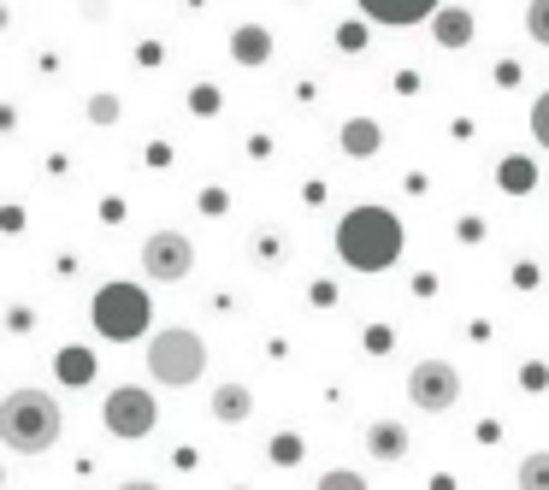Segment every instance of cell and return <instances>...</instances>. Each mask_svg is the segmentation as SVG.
<instances>
[{"instance_id":"cell-3","label":"cell","mask_w":549,"mask_h":490,"mask_svg":"<svg viewBox=\"0 0 549 490\" xmlns=\"http://www.w3.org/2000/svg\"><path fill=\"white\" fill-rule=\"evenodd\" d=\"M148 372H154V384H166V390H189V384L207 372V343H201L189 325H166V331L148 337Z\"/></svg>"},{"instance_id":"cell-20","label":"cell","mask_w":549,"mask_h":490,"mask_svg":"<svg viewBox=\"0 0 549 490\" xmlns=\"http://www.w3.org/2000/svg\"><path fill=\"white\" fill-rule=\"evenodd\" d=\"M89 119H95V124H113V119H119V101H113V95H95V101H89Z\"/></svg>"},{"instance_id":"cell-21","label":"cell","mask_w":549,"mask_h":490,"mask_svg":"<svg viewBox=\"0 0 549 490\" xmlns=\"http://www.w3.org/2000/svg\"><path fill=\"white\" fill-rule=\"evenodd\" d=\"M461 243H485V219H479V213L461 219Z\"/></svg>"},{"instance_id":"cell-24","label":"cell","mask_w":549,"mask_h":490,"mask_svg":"<svg viewBox=\"0 0 549 490\" xmlns=\"http://www.w3.org/2000/svg\"><path fill=\"white\" fill-rule=\"evenodd\" d=\"M319 485H325V490H361V479H355V473H325Z\"/></svg>"},{"instance_id":"cell-25","label":"cell","mask_w":549,"mask_h":490,"mask_svg":"<svg viewBox=\"0 0 549 490\" xmlns=\"http://www.w3.org/2000/svg\"><path fill=\"white\" fill-rule=\"evenodd\" d=\"M337 48H343V54H361V48H366V42H361V24H349V30L337 36Z\"/></svg>"},{"instance_id":"cell-6","label":"cell","mask_w":549,"mask_h":490,"mask_svg":"<svg viewBox=\"0 0 549 490\" xmlns=\"http://www.w3.org/2000/svg\"><path fill=\"white\" fill-rule=\"evenodd\" d=\"M408 402L420 414H449L461 402V372L449 367V361H420V367L408 372Z\"/></svg>"},{"instance_id":"cell-22","label":"cell","mask_w":549,"mask_h":490,"mask_svg":"<svg viewBox=\"0 0 549 490\" xmlns=\"http://www.w3.org/2000/svg\"><path fill=\"white\" fill-rule=\"evenodd\" d=\"M390 343H396V331H384V325H372V331H366V349H372V355H384Z\"/></svg>"},{"instance_id":"cell-19","label":"cell","mask_w":549,"mask_h":490,"mask_svg":"<svg viewBox=\"0 0 549 490\" xmlns=\"http://www.w3.org/2000/svg\"><path fill=\"white\" fill-rule=\"evenodd\" d=\"M532 136H538V142L549 148V89L538 95V101H532Z\"/></svg>"},{"instance_id":"cell-11","label":"cell","mask_w":549,"mask_h":490,"mask_svg":"<svg viewBox=\"0 0 549 490\" xmlns=\"http://www.w3.org/2000/svg\"><path fill=\"white\" fill-rule=\"evenodd\" d=\"M248 414H254L248 384H219V390H213V420H219V426H243Z\"/></svg>"},{"instance_id":"cell-7","label":"cell","mask_w":549,"mask_h":490,"mask_svg":"<svg viewBox=\"0 0 549 490\" xmlns=\"http://www.w3.org/2000/svg\"><path fill=\"white\" fill-rule=\"evenodd\" d=\"M142 272H148L154 284H183V278L195 272V243H189L183 231H154V237L142 243Z\"/></svg>"},{"instance_id":"cell-1","label":"cell","mask_w":549,"mask_h":490,"mask_svg":"<svg viewBox=\"0 0 549 490\" xmlns=\"http://www.w3.org/2000/svg\"><path fill=\"white\" fill-rule=\"evenodd\" d=\"M337 254L355 272H384L402 260V219L390 207H349L337 225Z\"/></svg>"},{"instance_id":"cell-23","label":"cell","mask_w":549,"mask_h":490,"mask_svg":"<svg viewBox=\"0 0 549 490\" xmlns=\"http://www.w3.org/2000/svg\"><path fill=\"white\" fill-rule=\"evenodd\" d=\"M514 284H520V290H538V266H532V260H520V266H514Z\"/></svg>"},{"instance_id":"cell-15","label":"cell","mask_w":549,"mask_h":490,"mask_svg":"<svg viewBox=\"0 0 549 490\" xmlns=\"http://www.w3.org/2000/svg\"><path fill=\"white\" fill-rule=\"evenodd\" d=\"M514 485H520V490H549V449L526 455V461L514 467Z\"/></svg>"},{"instance_id":"cell-14","label":"cell","mask_w":549,"mask_h":490,"mask_svg":"<svg viewBox=\"0 0 549 490\" xmlns=\"http://www.w3.org/2000/svg\"><path fill=\"white\" fill-rule=\"evenodd\" d=\"M378 148H384V130H378V119H349V124H343V154L366 160V154H378Z\"/></svg>"},{"instance_id":"cell-4","label":"cell","mask_w":549,"mask_h":490,"mask_svg":"<svg viewBox=\"0 0 549 490\" xmlns=\"http://www.w3.org/2000/svg\"><path fill=\"white\" fill-rule=\"evenodd\" d=\"M89 319H95V331L101 337H113V343H130V337H142L148 331V319H154V307L142 296V284H107V290H95V307H89Z\"/></svg>"},{"instance_id":"cell-2","label":"cell","mask_w":549,"mask_h":490,"mask_svg":"<svg viewBox=\"0 0 549 490\" xmlns=\"http://www.w3.org/2000/svg\"><path fill=\"white\" fill-rule=\"evenodd\" d=\"M65 431V414L48 390H12L0 402V443L18 455H48Z\"/></svg>"},{"instance_id":"cell-18","label":"cell","mask_w":549,"mask_h":490,"mask_svg":"<svg viewBox=\"0 0 549 490\" xmlns=\"http://www.w3.org/2000/svg\"><path fill=\"white\" fill-rule=\"evenodd\" d=\"M272 461H278V467H296V461H302V437H296V431H278V437H272Z\"/></svg>"},{"instance_id":"cell-9","label":"cell","mask_w":549,"mask_h":490,"mask_svg":"<svg viewBox=\"0 0 549 490\" xmlns=\"http://www.w3.org/2000/svg\"><path fill=\"white\" fill-rule=\"evenodd\" d=\"M366 455H372L378 467H402V461H408V426H402V420H372V426H366Z\"/></svg>"},{"instance_id":"cell-8","label":"cell","mask_w":549,"mask_h":490,"mask_svg":"<svg viewBox=\"0 0 549 490\" xmlns=\"http://www.w3.org/2000/svg\"><path fill=\"white\" fill-rule=\"evenodd\" d=\"M372 24H390V30H408V24H420V18H431L443 0H355Z\"/></svg>"},{"instance_id":"cell-17","label":"cell","mask_w":549,"mask_h":490,"mask_svg":"<svg viewBox=\"0 0 549 490\" xmlns=\"http://www.w3.org/2000/svg\"><path fill=\"white\" fill-rule=\"evenodd\" d=\"M526 36H532L538 48H549V0H532V6H526Z\"/></svg>"},{"instance_id":"cell-5","label":"cell","mask_w":549,"mask_h":490,"mask_svg":"<svg viewBox=\"0 0 549 490\" xmlns=\"http://www.w3.org/2000/svg\"><path fill=\"white\" fill-rule=\"evenodd\" d=\"M101 420H107L113 437H148V431L160 426V408H154V396L142 384H119V390H107Z\"/></svg>"},{"instance_id":"cell-13","label":"cell","mask_w":549,"mask_h":490,"mask_svg":"<svg viewBox=\"0 0 549 490\" xmlns=\"http://www.w3.org/2000/svg\"><path fill=\"white\" fill-rule=\"evenodd\" d=\"M231 54L243 65H266L272 60V36H266V24H243V30H231Z\"/></svg>"},{"instance_id":"cell-16","label":"cell","mask_w":549,"mask_h":490,"mask_svg":"<svg viewBox=\"0 0 549 490\" xmlns=\"http://www.w3.org/2000/svg\"><path fill=\"white\" fill-rule=\"evenodd\" d=\"M60 378L65 384H89V378H95V355H89V349H65L60 355Z\"/></svg>"},{"instance_id":"cell-12","label":"cell","mask_w":549,"mask_h":490,"mask_svg":"<svg viewBox=\"0 0 549 490\" xmlns=\"http://www.w3.org/2000/svg\"><path fill=\"white\" fill-rule=\"evenodd\" d=\"M496 189H502V195H532V189H538V166H532L526 154H508V160L496 166Z\"/></svg>"},{"instance_id":"cell-10","label":"cell","mask_w":549,"mask_h":490,"mask_svg":"<svg viewBox=\"0 0 549 490\" xmlns=\"http://www.w3.org/2000/svg\"><path fill=\"white\" fill-rule=\"evenodd\" d=\"M431 36H437V48L455 54V48H467V42L479 36V24H473L467 6H437V12H431Z\"/></svg>"}]
</instances>
